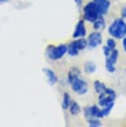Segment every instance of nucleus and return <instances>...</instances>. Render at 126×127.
Listing matches in <instances>:
<instances>
[{"label": "nucleus", "instance_id": "nucleus-1", "mask_svg": "<svg viewBox=\"0 0 126 127\" xmlns=\"http://www.w3.org/2000/svg\"><path fill=\"white\" fill-rule=\"evenodd\" d=\"M107 32L108 36L117 39V40H122L126 36V19L122 17H117L110 22V25H107Z\"/></svg>", "mask_w": 126, "mask_h": 127}, {"label": "nucleus", "instance_id": "nucleus-2", "mask_svg": "<svg viewBox=\"0 0 126 127\" xmlns=\"http://www.w3.org/2000/svg\"><path fill=\"white\" fill-rule=\"evenodd\" d=\"M68 53V44L66 43H61V44H49L44 50V54L50 61H60Z\"/></svg>", "mask_w": 126, "mask_h": 127}, {"label": "nucleus", "instance_id": "nucleus-3", "mask_svg": "<svg viewBox=\"0 0 126 127\" xmlns=\"http://www.w3.org/2000/svg\"><path fill=\"white\" fill-rule=\"evenodd\" d=\"M80 14H82V18L89 24L94 22L98 17L103 15V14L100 13V8L97 7V4H96L93 0H90V1L83 4L82 10H80Z\"/></svg>", "mask_w": 126, "mask_h": 127}, {"label": "nucleus", "instance_id": "nucleus-4", "mask_svg": "<svg viewBox=\"0 0 126 127\" xmlns=\"http://www.w3.org/2000/svg\"><path fill=\"white\" fill-rule=\"evenodd\" d=\"M97 104L100 105L101 108H104V106H111V105H115V99H117L118 94L117 91L111 87H107L104 91L101 93V94H97Z\"/></svg>", "mask_w": 126, "mask_h": 127}, {"label": "nucleus", "instance_id": "nucleus-5", "mask_svg": "<svg viewBox=\"0 0 126 127\" xmlns=\"http://www.w3.org/2000/svg\"><path fill=\"white\" fill-rule=\"evenodd\" d=\"M68 86H69L71 89H72V91L78 95H85V94H87V91H89V82L82 76V75L78 76L76 79H73L72 82H69Z\"/></svg>", "mask_w": 126, "mask_h": 127}, {"label": "nucleus", "instance_id": "nucleus-6", "mask_svg": "<svg viewBox=\"0 0 126 127\" xmlns=\"http://www.w3.org/2000/svg\"><path fill=\"white\" fill-rule=\"evenodd\" d=\"M86 39H87V47L90 50H94L104 43V37L100 31H91L90 33H87Z\"/></svg>", "mask_w": 126, "mask_h": 127}, {"label": "nucleus", "instance_id": "nucleus-7", "mask_svg": "<svg viewBox=\"0 0 126 127\" xmlns=\"http://www.w3.org/2000/svg\"><path fill=\"white\" fill-rule=\"evenodd\" d=\"M82 113L83 116H85V119L87 120V119L90 118H101V108L98 104H93V105H87V106H85V108L82 109Z\"/></svg>", "mask_w": 126, "mask_h": 127}, {"label": "nucleus", "instance_id": "nucleus-8", "mask_svg": "<svg viewBox=\"0 0 126 127\" xmlns=\"http://www.w3.org/2000/svg\"><path fill=\"white\" fill-rule=\"evenodd\" d=\"M87 36V29H86V21L83 18H80L76 22L75 29H73V33H72V37L73 39H78V37H86Z\"/></svg>", "mask_w": 126, "mask_h": 127}, {"label": "nucleus", "instance_id": "nucleus-9", "mask_svg": "<svg viewBox=\"0 0 126 127\" xmlns=\"http://www.w3.org/2000/svg\"><path fill=\"white\" fill-rule=\"evenodd\" d=\"M42 72H43L44 77H46V80H47V83L50 84V86H56L57 83L60 82L58 75H57L53 69H50V68H43V69H42Z\"/></svg>", "mask_w": 126, "mask_h": 127}, {"label": "nucleus", "instance_id": "nucleus-10", "mask_svg": "<svg viewBox=\"0 0 126 127\" xmlns=\"http://www.w3.org/2000/svg\"><path fill=\"white\" fill-rule=\"evenodd\" d=\"M117 39H114V37H111V36H108V39L105 40V43H104V46H103V54H104V57H107V55H110L111 53H112L115 48H118L117 47Z\"/></svg>", "mask_w": 126, "mask_h": 127}, {"label": "nucleus", "instance_id": "nucleus-11", "mask_svg": "<svg viewBox=\"0 0 126 127\" xmlns=\"http://www.w3.org/2000/svg\"><path fill=\"white\" fill-rule=\"evenodd\" d=\"M97 7L100 8V13L103 15H107L110 13V8H111V0H93Z\"/></svg>", "mask_w": 126, "mask_h": 127}, {"label": "nucleus", "instance_id": "nucleus-12", "mask_svg": "<svg viewBox=\"0 0 126 127\" xmlns=\"http://www.w3.org/2000/svg\"><path fill=\"white\" fill-rule=\"evenodd\" d=\"M91 28H93V31H100V32H103L104 29H107V21H105V15L98 17L94 22H91Z\"/></svg>", "mask_w": 126, "mask_h": 127}, {"label": "nucleus", "instance_id": "nucleus-13", "mask_svg": "<svg viewBox=\"0 0 126 127\" xmlns=\"http://www.w3.org/2000/svg\"><path fill=\"white\" fill-rule=\"evenodd\" d=\"M82 75V70L79 69L78 66H72L69 70H68V73H66V79H65V83L68 84L69 82H72L73 79H76L78 76H80Z\"/></svg>", "mask_w": 126, "mask_h": 127}, {"label": "nucleus", "instance_id": "nucleus-14", "mask_svg": "<svg viewBox=\"0 0 126 127\" xmlns=\"http://www.w3.org/2000/svg\"><path fill=\"white\" fill-rule=\"evenodd\" d=\"M73 46H75L76 48H78L80 53H82L83 50H86V48H89L87 47V39L86 37H78V39H73L72 41H71Z\"/></svg>", "mask_w": 126, "mask_h": 127}, {"label": "nucleus", "instance_id": "nucleus-15", "mask_svg": "<svg viewBox=\"0 0 126 127\" xmlns=\"http://www.w3.org/2000/svg\"><path fill=\"white\" fill-rule=\"evenodd\" d=\"M71 102H72L71 94H69L68 91H64V93H63V101H61V108H63V111H66V112H68Z\"/></svg>", "mask_w": 126, "mask_h": 127}, {"label": "nucleus", "instance_id": "nucleus-16", "mask_svg": "<svg viewBox=\"0 0 126 127\" xmlns=\"http://www.w3.org/2000/svg\"><path fill=\"white\" fill-rule=\"evenodd\" d=\"M96 70H97V65H96L94 61H86L85 65H83V72L86 75H93Z\"/></svg>", "mask_w": 126, "mask_h": 127}, {"label": "nucleus", "instance_id": "nucleus-17", "mask_svg": "<svg viewBox=\"0 0 126 127\" xmlns=\"http://www.w3.org/2000/svg\"><path fill=\"white\" fill-rule=\"evenodd\" d=\"M68 112H69L71 116H78V115L82 113V108H80L79 102H76V101H73V99H72V102H71V105H69V109H68Z\"/></svg>", "mask_w": 126, "mask_h": 127}, {"label": "nucleus", "instance_id": "nucleus-18", "mask_svg": "<svg viewBox=\"0 0 126 127\" xmlns=\"http://www.w3.org/2000/svg\"><path fill=\"white\" fill-rule=\"evenodd\" d=\"M118 61H119V50L118 48H115L110 55L105 57V64H114V65H117Z\"/></svg>", "mask_w": 126, "mask_h": 127}, {"label": "nucleus", "instance_id": "nucleus-19", "mask_svg": "<svg viewBox=\"0 0 126 127\" xmlns=\"http://www.w3.org/2000/svg\"><path fill=\"white\" fill-rule=\"evenodd\" d=\"M105 89H107V84L104 82H101V80H94L93 82V90L96 91V94H101Z\"/></svg>", "mask_w": 126, "mask_h": 127}, {"label": "nucleus", "instance_id": "nucleus-20", "mask_svg": "<svg viewBox=\"0 0 126 127\" xmlns=\"http://www.w3.org/2000/svg\"><path fill=\"white\" fill-rule=\"evenodd\" d=\"M79 54H80V51H79L72 43H68V53H66V55H69V57L73 58V57H78Z\"/></svg>", "mask_w": 126, "mask_h": 127}, {"label": "nucleus", "instance_id": "nucleus-21", "mask_svg": "<svg viewBox=\"0 0 126 127\" xmlns=\"http://www.w3.org/2000/svg\"><path fill=\"white\" fill-rule=\"evenodd\" d=\"M87 124L90 127H101L103 126L100 118H90V119H87Z\"/></svg>", "mask_w": 126, "mask_h": 127}, {"label": "nucleus", "instance_id": "nucleus-22", "mask_svg": "<svg viewBox=\"0 0 126 127\" xmlns=\"http://www.w3.org/2000/svg\"><path fill=\"white\" fill-rule=\"evenodd\" d=\"M105 70L108 73H115L117 72V65H114V64H105Z\"/></svg>", "mask_w": 126, "mask_h": 127}, {"label": "nucleus", "instance_id": "nucleus-23", "mask_svg": "<svg viewBox=\"0 0 126 127\" xmlns=\"http://www.w3.org/2000/svg\"><path fill=\"white\" fill-rule=\"evenodd\" d=\"M73 1H75V4H76V7H78L79 10H82V7H83V1H85V0H73Z\"/></svg>", "mask_w": 126, "mask_h": 127}, {"label": "nucleus", "instance_id": "nucleus-24", "mask_svg": "<svg viewBox=\"0 0 126 127\" xmlns=\"http://www.w3.org/2000/svg\"><path fill=\"white\" fill-rule=\"evenodd\" d=\"M121 44H122V50H123V53L126 54V36L122 39V40H121Z\"/></svg>", "mask_w": 126, "mask_h": 127}, {"label": "nucleus", "instance_id": "nucleus-25", "mask_svg": "<svg viewBox=\"0 0 126 127\" xmlns=\"http://www.w3.org/2000/svg\"><path fill=\"white\" fill-rule=\"evenodd\" d=\"M121 17L126 19V4H125V6L122 7V8H121Z\"/></svg>", "mask_w": 126, "mask_h": 127}, {"label": "nucleus", "instance_id": "nucleus-26", "mask_svg": "<svg viewBox=\"0 0 126 127\" xmlns=\"http://www.w3.org/2000/svg\"><path fill=\"white\" fill-rule=\"evenodd\" d=\"M6 1H8V0H0V3H6Z\"/></svg>", "mask_w": 126, "mask_h": 127}, {"label": "nucleus", "instance_id": "nucleus-27", "mask_svg": "<svg viewBox=\"0 0 126 127\" xmlns=\"http://www.w3.org/2000/svg\"><path fill=\"white\" fill-rule=\"evenodd\" d=\"M125 73H126V68H125Z\"/></svg>", "mask_w": 126, "mask_h": 127}]
</instances>
